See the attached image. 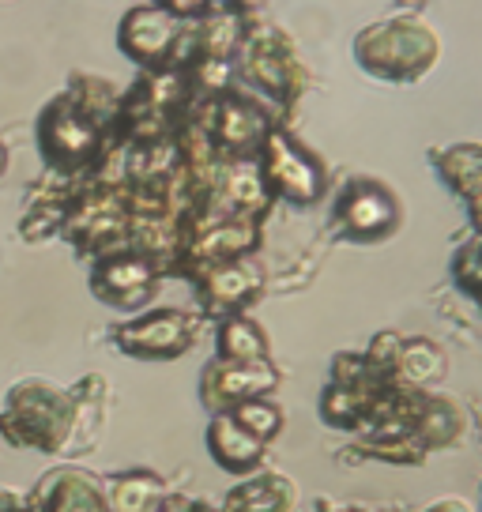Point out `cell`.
I'll return each mask as SVG.
<instances>
[{"instance_id":"6da1fadb","label":"cell","mask_w":482,"mask_h":512,"mask_svg":"<svg viewBox=\"0 0 482 512\" xmlns=\"http://www.w3.org/2000/svg\"><path fill=\"white\" fill-rule=\"evenodd\" d=\"M358 57L370 72H381L388 80H411L437 57V42L418 23H385L362 34Z\"/></svg>"},{"instance_id":"7a4b0ae2","label":"cell","mask_w":482,"mask_h":512,"mask_svg":"<svg viewBox=\"0 0 482 512\" xmlns=\"http://www.w3.org/2000/svg\"><path fill=\"white\" fill-rule=\"evenodd\" d=\"M339 223L351 238H381L400 223V208L388 189L373 181H354L339 200Z\"/></svg>"},{"instance_id":"3957f363","label":"cell","mask_w":482,"mask_h":512,"mask_svg":"<svg viewBox=\"0 0 482 512\" xmlns=\"http://www.w3.org/2000/svg\"><path fill=\"white\" fill-rule=\"evenodd\" d=\"M268 177L275 189L298 204H309L321 192V166L287 136L268 140Z\"/></svg>"},{"instance_id":"277c9868","label":"cell","mask_w":482,"mask_h":512,"mask_svg":"<svg viewBox=\"0 0 482 512\" xmlns=\"http://www.w3.org/2000/svg\"><path fill=\"white\" fill-rule=\"evenodd\" d=\"M177 38V19L166 8H136L121 27V46L136 61H162Z\"/></svg>"},{"instance_id":"5b68a950","label":"cell","mask_w":482,"mask_h":512,"mask_svg":"<svg viewBox=\"0 0 482 512\" xmlns=\"http://www.w3.org/2000/svg\"><path fill=\"white\" fill-rule=\"evenodd\" d=\"M95 144V128L72 106H53L42 117V151L53 162H72L83 159Z\"/></svg>"},{"instance_id":"8992f818","label":"cell","mask_w":482,"mask_h":512,"mask_svg":"<svg viewBox=\"0 0 482 512\" xmlns=\"http://www.w3.org/2000/svg\"><path fill=\"white\" fill-rule=\"evenodd\" d=\"M193 336V324L181 313H155L121 332V343L129 354H181V347Z\"/></svg>"},{"instance_id":"52a82bcc","label":"cell","mask_w":482,"mask_h":512,"mask_svg":"<svg viewBox=\"0 0 482 512\" xmlns=\"http://www.w3.org/2000/svg\"><path fill=\"white\" fill-rule=\"evenodd\" d=\"M208 445L215 452V460L234 471H249L260 460V448L264 441H257L253 433H245L234 418H215L208 430Z\"/></svg>"},{"instance_id":"ba28073f","label":"cell","mask_w":482,"mask_h":512,"mask_svg":"<svg viewBox=\"0 0 482 512\" xmlns=\"http://www.w3.org/2000/svg\"><path fill=\"white\" fill-rule=\"evenodd\" d=\"M162 482L147 471L125 475V479H113L110 486V512H151L159 505Z\"/></svg>"},{"instance_id":"9c48e42d","label":"cell","mask_w":482,"mask_h":512,"mask_svg":"<svg viewBox=\"0 0 482 512\" xmlns=\"http://www.w3.org/2000/svg\"><path fill=\"white\" fill-rule=\"evenodd\" d=\"M275 384V369L264 362H234L223 369V396H241L245 400H257L260 392H268Z\"/></svg>"},{"instance_id":"30bf717a","label":"cell","mask_w":482,"mask_h":512,"mask_svg":"<svg viewBox=\"0 0 482 512\" xmlns=\"http://www.w3.org/2000/svg\"><path fill=\"white\" fill-rule=\"evenodd\" d=\"M219 351L230 362H260L264 358V336L249 320H230L219 332Z\"/></svg>"},{"instance_id":"8fae6325","label":"cell","mask_w":482,"mask_h":512,"mask_svg":"<svg viewBox=\"0 0 482 512\" xmlns=\"http://www.w3.org/2000/svg\"><path fill=\"white\" fill-rule=\"evenodd\" d=\"M98 283H102V294H113V290H136V298H144L147 287H151V268L144 260H113L98 272Z\"/></svg>"},{"instance_id":"7c38bea8","label":"cell","mask_w":482,"mask_h":512,"mask_svg":"<svg viewBox=\"0 0 482 512\" xmlns=\"http://www.w3.org/2000/svg\"><path fill=\"white\" fill-rule=\"evenodd\" d=\"M49 512H106V501L87 479H65L49 494Z\"/></svg>"},{"instance_id":"4fadbf2b","label":"cell","mask_w":482,"mask_h":512,"mask_svg":"<svg viewBox=\"0 0 482 512\" xmlns=\"http://www.w3.org/2000/svg\"><path fill=\"white\" fill-rule=\"evenodd\" d=\"M234 422H238L245 433H253L257 441H268V437H275V433H279V426H283V415H279V407H272V403L245 400L238 407Z\"/></svg>"},{"instance_id":"5bb4252c","label":"cell","mask_w":482,"mask_h":512,"mask_svg":"<svg viewBox=\"0 0 482 512\" xmlns=\"http://www.w3.org/2000/svg\"><path fill=\"white\" fill-rule=\"evenodd\" d=\"M245 294H249V287L238 279V268L219 272V279H215V298H223V302H238V298H245Z\"/></svg>"},{"instance_id":"9a60e30c","label":"cell","mask_w":482,"mask_h":512,"mask_svg":"<svg viewBox=\"0 0 482 512\" xmlns=\"http://www.w3.org/2000/svg\"><path fill=\"white\" fill-rule=\"evenodd\" d=\"M4 159H8V155H4V147H0V170H4Z\"/></svg>"}]
</instances>
